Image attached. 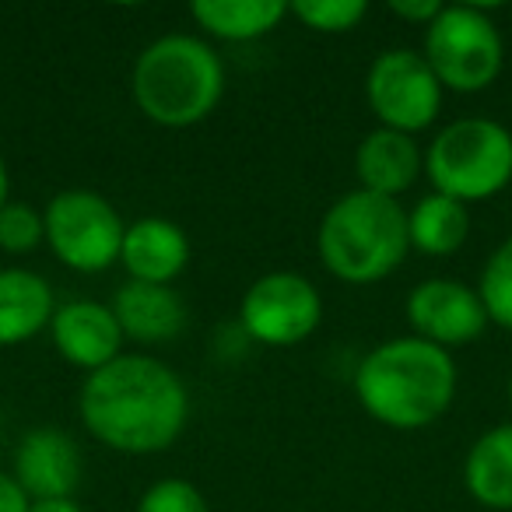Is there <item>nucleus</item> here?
I'll use <instances>...</instances> for the list:
<instances>
[{"instance_id": "obj_1", "label": "nucleus", "mask_w": 512, "mask_h": 512, "mask_svg": "<svg viewBox=\"0 0 512 512\" xmlns=\"http://www.w3.org/2000/svg\"><path fill=\"white\" fill-rule=\"evenodd\" d=\"M78 418L88 435L113 453L155 456L183 435L190 421V390L162 358L123 351L116 362L85 376Z\"/></svg>"}, {"instance_id": "obj_2", "label": "nucleus", "mask_w": 512, "mask_h": 512, "mask_svg": "<svg viewBox=\"0 0 512 512\" xmlns=\"http://www.w3.org/2000/svg\"><path fill=\"white\" fill-rule=\"evenodd\" d=\"M456 362L421 337H390L355 369V397L372 421L393 432L435 425L456 400Z\"/></svg>"}, {"instance_id": "obj_3", "label": "nucleus", "mask_w": 512, "mask_h": 512, "mask_svg": "<svg viewBox=\"0 0 512 512\" xmlns=\"http://www.w3.org/2000/svg\"><path fill=\"white\" fill-rule=\"evenodd\" d=\"M134 106L165 130L204 123L225 95V64L207 39L190 32L158 36L130 67Z\"/></svg>"}, {"instance_id": "obj_4", "label": "nucleus", "mask_w": 512, "mask_h": 512, "mask_svg": "<svg viewBox=\"0 0 512 512\" xmlns=\"http://www.w3.org/2000/svg\"><path fill=\"white\" fill-rule=\"evenodd\" d=\"M316 253L327 274L344 285H379L411 253L407 211L400 200L351 190L327 207L316 228Z\"/></svg>"}, {"instance_id": "obj_5", "label": "nucleus", "mask_w": 512, "mask_h": 512, "mask_svg": "<svg viewBox=\"0 0 512 512\" xmlns=\"http://www.w3.org/2000/svg\"><path fill=\"white\" fill-rule=\"evenodd\" d=\"M432 193L456 204H484L512 183V130L491 116H463L442 127L425 148Z\"/></svg>"}, {"instance_id": "obj_6", "label": "nucleus", "mask_w": 512, "mask_h": 512, "mask_svg": "<svg viewBox=\"0 0 512 512\" xmlns=\"http://www.w3.org/2000/svg\"><path fill=\"white\" fill-rule=\"evenodd\" d=\"M421 57L435 71L439 85L456 95H477L498 81L505 67V43L488 8L477 4H442L425 29Z\"/></svg>"}, {"instance_id": "obj_7", "label": "nucleus", "mask_w": 512, "mask_h": 512, "mask_svg": "<svg viewBox=\"0 0 512 512\" xmlns=\"http://www.w3.org/2000/svg\"><path fill=\"white\" fill-rule=\"evenodd\" d=\"M46 246L74 274H102L120 264L127 221L116 204L88 186H71L50 197L43 207Z\"/></svg>"}, {"instance_id": "obj_8", "label": "nucleus", "mask_w": 512, "mask_h": 512, "mask_svg": "<svg viewBox=\"0 0 512 512\" xmlns=\"http://www.w3.org/2000/svg\"><path fill=\"white\" fill-rule=\"evenodd\" d=\"M442 95L446 88L439 85L421 50H383L365 71V102L386 130L418 137L439 120Z\"/></svg>"}, {"instance_id": "obj_9", "label": "nucleus", "mask_w": 512, "mask_h": 512, "mask_svg": "<svg viewBox=\"0 0 512 512\" xmlns=\"http://www.w3.org/2000/svg\"><path fill=\"white\" fill-rule=\"evenodd\" d=\"M323 323V295L306 274L271 271L260 274L242 292L239 327L249 341L267 348H295L309 341Z\"/></svg>"}, {"instance_id": "obj_10", "label": "nucleus", "mask_w": 512, "mask_h": 512, "mask_svg": "<svg viewBox=\"0 0 512 512\" xmlns=\"http://www.w3.org/2000/svg\"><path fill=\"white\" fill-rule=\"evenodd\" d=\"M404 309L414 337L449 351V355L456 348L481 341L488 330V313H484L477 288L456 278H428L414 285Z\"/></svg>"}, {"instance_id": "obj_11", "label": "nucleus", "mask_w": 512, "mask_h": 512, "mask_svg": "<svg viewBox=\"0 0 512 512\" xmlns=\"http://www.w3.org/2000/svg\"><path fill=\"white\" fill-rule=\"evenodd\" d=\"M50 337L60 358L67 365H74V369H81L85 376L116 362L123 355V344H127L109 302L95 299L60 302L50 320Z\"/></svg>"}, {"instance_id": "obj_12", "label": "nucleus", "mask_w": 512, "mask_h": 512, "mask_svg": "<svg viewBox=\"0 0 512 512\" xmlns=\"http://www.w3.org/2000/svg\"><path fill=\"white\" fill-rule=\"evenodd\" d=\"M85 474L81 446L60 428H32L15 449V477L32 502L43 498H74Z\"/></svg>"}, {"instance_id": "obj_13", "label": "nucleus", "mask_w": 512, "mask_h": 512, "mask_svg": "<svg viewBox=\"0 0 512 512\" xmlns=\"http://www.w3.org/2000/svg\"><path fill=\"white\" fill-rule=\"evenodd\" d=\"M190 264V235L183 225L162 214H144L127 221L120 249V267L141 285H172Z\"/></svg>"}, {"instance_id": "obj_14", "label": "nucleus", "mask_w": 512, "mask_h": 512, "mask_svg": "<svg viewBox=\"0 0 512 512\" xmlns=\"http://www.w3.org/2000/svg\"><path fill=\"white\" fill-rule=\"evenodd\" d=\"M109 309H113L123 337L134 344H144V348L169 344L186 330V302L172 285L123 281L116 288Z\"/></svg>"}, {"instance_id": "obj_15", "label": "nucleus", "mask_w": 512, "mask_h": 512, "mask_svg": "<svg viewBox=\"0 0 512 512\" xmlns=\"http://www.w3.org/2000/svg\"><path fill=\"white\" fill-rule=\"evenodd\" d=\"M421 172H425V151H421L418 137L411 134L376 127L355 148L358 190L397 200L400 193H407L418 183Z\"/></svg>"}, {"instance_id": "obj_16", "label": "nucleus", "mask_w": 512, "mask_h": 512, "mask_svg": "<svg viewBox=\"0 0 512 512\" xmlns=\"http://www.w3.org/2000/svg\"><path fill=\"white\" fill-rule=\"evenodd\" d=\"M57 292L29 267H0V348H18L50 330Z\"/></svg>"}, {"instance_id": "obj_17", "label": "nucleus", "mask_w": 512, "mask_h": 512, "mask_svg": "<svg viewBox=\"0 0 512 512\" xmlns=\"http://www.w3.org/2000/svg\"><path fill=\"white\" fill-rule=\"evenodd\" d=\"M463 484L477 505L491 512H512V421H502L470 442Z\"/></svg>"}, {"instance_id": "obj_18", "label": "nucleus", "mask_w": 512, "mask_h": 512, "mask_svg": "<svg viewBox=\"0 0 512 512\" xmlns=\"http://www.w3.org/2000/svg\"><path fill=\"white\" fill-rule=\"evenodd\" d=\"M190 18L218 43H256L288 18L285 0H193Z\"/></svg>"}, {"instance_id": "obj_19", "label": "nucleus", "mask_w": 512, "mask_h": 512, "mask_svg": "<svg viewBox=\"0 0 512 512\" xmlns=\"http://www.w3.org/2000/svg\"><path fill=\"white\" fill-rule=\"evenodd\" d=\"M470 235V211L442 193H428L407 211V239L411 249L425 256H453L463 249Z\"/></svg>"}, {"instance_id": "obj_20", "label": "nucleus", "mask_w": 512, "mask_h": 512, "mask_svg": "<svg viewBox=\"0 0 512 512\" xmlns=\"http://www.w3.org/2000/svg\"><path fill=\"white\" fill-rule=\"evenodd\" d=\"M477 295H481L488 323L512 330V235L488 253L481 278H477Z\"/></svg>"}, {"instance_id": "obj_21", "label": "nucleus", "mask_w": 512, "mask_h": 512, "mask_svg": "<svg viewBox=\"0 0 512 512\" xmlns=\"http://www.w3.org/2000/svg\"><path fill=\"white\" fill-rule=\"evenodd\" d=\"M288 15H295L306 29L320 32V36H344L362 25L369 4L362 0H295L288 4Z\"/></svg>"}, {"instance_id": "obj_22", "label": "nucleus", "mask_w": 512, "mask_h": 512, "mask_svg": "<svg viewBox=\"0 0 512 512\" xmlns=\"http://www.w3.org/2000/svg\"><path fill=\"white\" fill-rule=\"evenodd\" d=\"M46 242V221L43 211L25 200H11L0 211V253L8 256H29Z\"/></svg>"}, {"instance_id": "obj_23", "label": "nucleus", "mask_w": 512, "mask_h": 512, "mask_svg": "<svg viewBox=\"0 0 512 512\" xmlns=\"http://www.w3.org/2000/svg\"><path fill=\"white\" fill-rule=\"evenodd\" d=\"M134 512H211L204 491L186 477H162L141 498Z\"/></svg>"}, {"instance_id": "obj_24", "label": "nucleus", "mask_w": 512, "mask_h": 512, "mask_svg": "<svg viewBox=\"0 0 512 512\" xmlns=\"http://www.w3.org/2000/svg\"><path fill=\"white\" fill-rule=\"evenodd\" d=\"M439 11H442L439 0H393L390 4V15L404 18V22H411V25H421V29H428Z\"/></svg>"}, {"instance_id": "obj_25", "label": "nucleus", "mask_w": 512, "mask_h": 512, "mask_svg": "<svg viewBox=\"0 0 512 512\" xmlns=\"http://www.w3.org/2000/svg\"><path fill=\"white\" fill-rule=\"evenodd\" d=\"M29 505L32 498L22 491V484L0 470V512H29Z\"/></svg>"}, {"instance_id": "obj_26", "label": "nucleus", "mask_w": 512, "mask_h": 512, "mask_svg": "<svg viewBox=\"0 0 512 512\" xmlns=\"http://www.w3.org/2000/svg\"><path fill=\"white\" fill-rule=\"evenodd\" d=\"M29 512H85L78 505V498H43V502H32Z\"/></svg>"}, {"instance_id": "obj_27", "label": "nucleus", "mask_w": 512, "mask_h": 512, "mask_svg": "<svg viewBox=\"0 0 512 512\" xmlns=\"http://www.w3.org/2000/svg\"><path fill=\"white\" fill-rule=\"evenodd\" d=\"M11 204V172H8V162L0 155V211Z\"/></svg>"}, {"instance_id": "obj_28", "label": "nucleus", "mask_w": 512, "mask_h": 512, "mask_svg": "<svg viewBox=\"0 0 512 512\" xmlns=\"http://www.w3.org/2000/svg\"><path fill=\"white\" fill-rule=\"evenodd\" d=\"M505 397H509V411H512V372H509V379H505Z\"/></svg>"}]
</instances>
